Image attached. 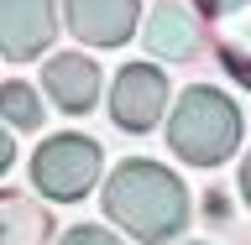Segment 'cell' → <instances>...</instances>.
<instances>
[{"mask_svg":"<svg viewBox=\"0 0 251 245\" xmlns=\"http://www.w3.org/2000/svg\"><path fill=\"white\" fill-rule=\"evenodd\" d=\"M168 115V73L152 63H126L110 84V120L126 136H147Z\"/></svg>","mask_w":251,"mask_h":245,"instance_id":"cell-4","label":"cell"},{"mask_svg":"<svg viewBox=\"0 0 251 245\" xmlns=\"http://www.w3.org/2000/svg\"><path fill=\"white\" fill-rule=\"evenodd\" d=\"M168 146L178 162L204 167V172L230 162V152L241 146V105L230 94L209 89V84L183 89L173 115H168Z\"/></svg>","mask_w":251,"mask_h":245,"instance_id":"cell-2","label":"cell"},{"mask_svg":"<svg viewBox=\"0 0 251 245\" xmlns=\"http://www.w3.org/2000/svg\"><path fill=\"white\" fill-rule=\"evenodd\" d=\"M52 31H58V0H0V58H42Z\"/></svg>","mask_w":251,"mask_h":245,"instance_id":"cell-6","label":"cell"},{"mask_svg":"<svg viewBox=\"0 0 251 245\" xmlns=\"http://www.w3.org/2000/svg\"><path fill=\"white\" fill-rule=\"evenodd\" d=\"M225 73L251 89V0H194Z\"/></svg>","mask_w":251,"mask_h":245,"instance_id":"cell-5","label":"cell"},{"mask_svg":"<svg viewBox=\"0 0 251 245\" xmlns=\"http://www.w3.org/2000/svg\"><path fill=\"white\" fill-rule=\"evenodd\" d=\"M105 214L141 245H168L188 224V188L162 162L131 156L105 178Z\"/></svg>","mask_w":251,"mask_h":245,"instance_id":"cell-1","label":"cell"},{"mask_svg":"<svg viewBox=\"0 0 251 245\" xmlns=\"http://www.w3.org/2000/svg\"><path fill=\"white\" fill-rule=\"evenodd\" d=\"M100 167H105V152L100 141L78 136V131H63V136H47L31 156V183L42 188V199L52 203H78L100 183Z\"/></svg>","mask_w":251,"mask_h":245,"instance_id":"cell-3","label":"cell"},{"mask_svg":"<svg viewBox=\"0 0 251 245\" xmlns=\"http://www.w3.org/2000/svg\"><path fill=\"white\" fill-rule=\"evenodd\" d=\"M58 245H121V240H115L110 230H100V224H74Z\"/></svg>","mask_w":251,"mask_h":245,"instance_id":"cell-12","label":"cell"},{"mask_svg":"<svg viewBox=\"0 0 251 245\" xmlns=\"http://www.w3.org/2000/svg\"><path fill=\"white\" fill-rule=\"evenodd\" d=\"M241 193H246V203H251V152H246V162H241Z\"/></svg>","mask_w":251,"mask_h":245,"instance_id":"cell-15","label":"cell"},{"mask_svg":"<svg viewBox=\"0 0 251 245\" xmlns=\"http://www.w3.org/2000/svg\"><path fill=\"white\" fill-rule=\"evenodd\" d=\"M0 120L16 131H42V94L31 89L26 78L0 84Z\"/></svg>","mask_w":251,"mask_h":245,"instance_id":"cell-11","label":"cell"},{"mask_svg":"<svg viewBox=\"0 0 251 245\" xmlns=\"http://www.w3.org/2000/svg\"><path fill=\"white\" fill-rule=\"evenodd\" d=\"M147 47H152L157 58H168V63H188V58H199L204 31H199V21H194L183 5L162 0V5H152V16H147Z\"/></svg>","mask_w":251,"mask_h":245,"instance_id":"cell-9","label":"cell"},{"mask_svg":"<svg viewBox=\"0 0 251 245\" xmlns=\"http://www.w3.org/2000/svg\"><path fill=\"white\" fill-rule=\"evenodd\" d=\"M42 89L47 99L68 115H89L100 105V68H94L84 52H58V58L42 63Z\"/></svg>","mask_w":251,"mask_h":245,"instance_id":"cell-8","label":"cell"},{"mask_svg":"<svg viewBox=\"0 0 251 245\" xmlns=\"http://www.w3.org/2000/svg\"><path fill=\"white\" fill-rule=\"evenodd\" d=\"M63 21L89 47H126L141 21V0H63Z\"/></svg>","mask_w":251,"mask_h":245,"instance_id":"cell-7","label":"cell"},{"mask_svg":"<svg viewBox=\"0 0 251 245\" xmlns=\"http://www.w3.org/2000/svg\"><path fill=\"white\" fill-rule=\"evenodd\" d=\"M52 240V209L37 199L0 188V245H47Z\"/></svg>","mask_w":251,"mask_h":245,"instance_id":"cell-10","label":"cell"},{"mask_svg":"<svg viewBox=\"0 0 251 245\" xmlns=\"http://www.w3.org/2000/svg\"><path fill=\"white\" fill-rule=\"evenodd\" d=\"M204 209H209L215 219H225V214H230V209H225V193H220V188H209V193H204Z\"/></svg>","mask_w":251,"mask_h":245,"instance_id":"cell-13","label":"cell"},{"mask_svg":"<svg viewBox=\"0 0 251 245\" xmlns=\"http://www.w3.org/2000/svg\"><path fill=\"white\" fill-rule=\"evenodd\" d=\"M11 162H16V141H11V136H5V131H0V172L11 167Z\"/></svg>","mask_w":251,"mask_h":245,"instance_id":"cell-14","label":"cell"}]
</instances>
